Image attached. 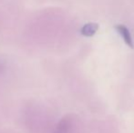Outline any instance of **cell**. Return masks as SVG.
<instances>
[{
    "mask_svg": "<svg viewBox=\"0 0 134 133\" xmlns=\"http://www.w3.org/2000/svg\"><path fill=\"white\" fill-rule=\"evenodd\" d=\"M117 30L120 34V36L122 37V38L125 41L126 44H127L130 48H133V47H134L133 41H132V38H131V33H130L129 29H128L125 26L119 25V26H117Z\"/></svg>",
    "mask_w": 134,
    "mask_h": 133,
    "instance_id": "obj_1",
    "label": "cell"
},
{
    "mask_svg": "<svg viewBox=\"0 0 134 133\" xmlns=\"http://www.w3.org/2000/svg\"><path fill=\"white\" fill-rule=\"evenodd\" d=\"M99 26L96 23H88L86 24L84 27L81 28V34L86 37H91L97 32Z\"/></svg>",
    "mask_w": 134,
    "mask_h": 133,
    "instance_id": "obj_2",
    "label": "cell"
}]
</instances>
